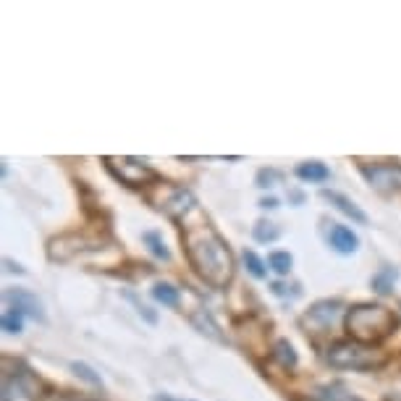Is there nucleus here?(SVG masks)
Here are the masks:
<instances>
[{"label": "nucleus", "instance_id": "obj_1", "mask_svg": "<svg viewBox=\"0 0 401 401\" xmlns=\"http://www.w3.org/2000/svg\"><path fill=\"white\" fill-rule=\"evenodd\" d=\"M181 244H184L189 267L205 281L207 286L226 288L234 281L237 258H234L226 239L218 234L213 220L199 207L181 220Z\"/></svg>", "mask_w": 401, "mask_h": 401}, {"label": "nucleus", "instance_id": "obj_2", "mask_svg": "<svg viewBox=\"0 0 401 401\" xmlns=\"http://www.w3.org/2000/svg\"><path fill=\"white\" fill-rule=\"evenodd\" d=\"M344 325H346V333H349L351 341H360L365 346H378L388 336H393V330L399 325V318L386 304L362 302V304H354V307L346 309Z\"/></svg>", "mask_w": 401, "mask_h": 401}, {"label": "nucleus", "instance_id": "obj_3", "mask_svg": "<svg viewBox=\"0 0 401 401\" xmlns=\"http://www.w3.org/2000/svg\"><path fill=\"white\" fill-rule=\"evenodd\" d=\"M115 244L105 234H92V231H66L48 241V260L58 265L79 262V260L97 258L103 252H111Z\"/></svg>", "mask_w": 401, "mask_h": 401}, {"label": "nucleus", "instance_id": "obj_4", "mask_svg": "<svg viewBox=\"0 0 401 401\" xmlns=\"http://www.w3.org/2000/svg\"><path fill=\"white\" fill-rule=\"evenodd\" d=\"M325 362L333 370H354V372H370L381 370L391 362L388 351L378 349V346H365L360 341H333L325 349Z\"/></svg>", "mask_w": 401, "mask_h": 401}, {"label": "nucleus", "instance_id": "obj_5", "mask_svg": "<svg viewBox=\"0 0 401 401\" xmlns=\"http://www.w3.org/2000/svg\"><path fill=\"white\" fill-rule=\"evenodd\" d=\"M144 199L163 216L174 218V220H184L186 216H192L197 207V197L186 189V186H178V184H171V181H157L155 186H150L144 192Z\"/></svg>", "mask_w": 401, "mask_h": 401}, {"label": "nucleus", "instance_id": "obj_6", "mask_svg": "<svg viewBox=\"0 0 401 401\" xmlns=\"http://www.w3.org/2000/svg\"><path fill=\"white\" fill-rule=\"evenodd\" d=\"M105 171L113 176L115 181H121L129 189H136V192H147L150 186H155L160 181V176L155 168L139 160V157H113V155H105L103 157Z\"/></svg>", "mask_w": 401, "mask_h": 401}, {"label": "nucleus", "instance_id": "obj_7", "mask_svg": "<svg viewBox=\"0 0 401 401\" xmlns=\"http://www.w3.org/2000/svg\"><path fill=\"white\" fill-rule=\"evenodd\" d=\"M42 388H45L42 381L27 365L16 362L13 370L3 365V393H0L3 401H40Z\"/></svg>", "mask_w": 401, "mask_h": 401}, {"label": "nucleus", "instance_id": "obj_8", "mask_svg": "<svg viewBox=\"0 0 401 401\" xmlns=\"http://www.w3.org/2000/svg\"><path fill=\"white\" fill-rule=\"evenodd\" d=\"M365 181L372 192H378L383 199L401 202V163H372L360 165Z\"/></svg>", "mask_w": 401, "mask_h": 401}, {"label": "nucleus", "instance_id": "obj_9", "mask_svg": "<svg viewBox=\"0 0 401 401\" xmlns=\"http://www.w3.org/2000/svg\"><path fill=\"white\" fill-rule=\"evenodd\" d=\"M184 297L192 302V304H186V302L181 304V307H184L181 312L186 315V320H189V323H192V325H195V328L199 330L202 336L218 341V344H223V341H226V336H223L220 325H218L216 318H213V312L205 307V302L197 297V294L189 286H184Z\"/></svg>", "mask_w": 401, "mask_h": 401}, {"label": "nucleus", "instance_id": "obj_10", "mask_svg": "<svg viewBox=\"0 0 401 401\" xmlns=\"http://www.w3.org/2000/svg\"><path fill=\"white\" fill-rule=\"evenodd\" d=\"M341 309H344V304H341L339 299H320V302H315L309 307L307 315L302 318V325L307 330H312V333H328L333 328L336 318L341 315Z\"/></svg>", "mask_w": 401, "mask_h": 401}, {"label": "nucleus", "instance_id": "obj_11", "mask_svg": "<svg viewBox=\"0 0 401 401\" xmlns=\"http://www.w3.org/2000/svg\"><path fill=\"white\" fill-rule=\"evenodd\" d=\"M3 302L6 307L13 312H21L24 318H31L37 323H45V307H42V299L37 294H31L27 288H6L3 291Z\"/></svg>", "mask_w": 401, "mask_h": 401}, {"label": "nucleus", "instance_id": "obj_12", "mask_svg": "<svg viewBox=\"0 0 401 401\" xmlns=\"http://www.w3.org/2000/svg\"><path fill=\"white\" fill-rule=\"evenodd\" d=\"M320 195H323V199H328L330 205L336 207L339 213H344L346 218H351L354 223H360V226H365V223H367V216H365V213H362L360 207L354 205L346 195H341V192H336V189H323Z\"/></svg>", "mask_w": 401, "mask_h": 401}, {"label": "nucleus", "instance_id": "obj_13", "mask_svg": "<svg viewBox=\"0 0 401 401\" xmlns=\"http://www.w3.org/2000/svg\"><path fill=\"white\" fill-rule=\"evenodd\" d=\"M328 241H330V247L336 249L339 255H354V252L360 249V237H357L351 228L336 226V223H333V228H330Z\"/></svg>", "mask_w": 401, "mask_h": 401}, {"label": "nucleus", "instance_id": "obj_14", "mask_svg": "<svg viewBox=\"0 0 401 401\" xmlns=\"http://www.w3.org/2000/svg\"><path fill=\"white\" fill-rule=\"evenodd\" d=\"M270 360L276 362L278 367H283L286 372H294L299 365V357L294 351V344L288 339H278L273 346H270Z\"/></svg>", "mask_w": 401, "mask_h": 401}, {"label": "nucleus", "instance_id": "obj_15", "mask_svg": "<svg viewBox=\"0 0 401 401\" xmlns=\"http://www.w3.org/2000/svg\"><path fill=\"white\" fill-rule=\"evenodd\" d=\"M297 178L299 181H307V184H323L330 178V168L320 160H307V163H299L297 165Z\"/></svg>", "mask_w": 401, "mask_h": 401}, {"label": "nucleus", "instance_id": "obj_16", "mask_svg": "<svg viewBox=\"0 0 401 401\" xmlns=\"http://www.w3.org/2000/svg\"><path fill=\"white\" fill-rule=\"evenodd\" d=\"M153 299L165 307H181V288H176L174 283H165V281H157L153 286Z\"/></svg>", "mask_w": 401, "mask_h": 401}, {"label": "nucleus", "instance_id": "obj_17", "mask_svg": "<svg viewBox=\"0 0 401 401\" xmlns=\"http://www.w3.org/2000/svg\"><path fill=\"white\" fill-rule=\"evenodd\" d=\"M291 265H294V258L283 252V249H273L270 255H267V267L276 273V276H288L291 273Z\"/></svg>", "mask_w": 401, "mask_h": 401}, {"label": "nucleus", "instance_id": "obj_18", "mask_svg": "<svg viewBox=\"0 0 401 401\" xmlns=\"http://www.w3.org/2000/svg\"><path fill=\"white\" fill-rule=\"evenodd\" d=\"M241 260H244V267H247V273L252 278H258V281L267 278V270H270V267H265V260L260 258L258 252H252V249H244Z\"/></svg>", "mask_w": 401, "mask_h": 401}, {"label": "nucleus", "instance_id": "obj_19", "mask_svg": "<svg viewBox=\"0 0 401 401\" xmlns=\"http://www.w3.org/2000/svg\"><path fill=\"white\" fill-rule=\"evenodd\" d=\"M142 241L147 244V247H150V252H153V255H155L157 260H165V262L171 260V249L165 247L163 237H160L157 231H144V234H142Z\"/></svg>", "mask_w": 401, "mask_h": 401}, {"label": "nucleus", "instance_id": "obj_20", "mask_svg": "<svg viewBox=\"0 0 401 401\" xmlns=\"http://www.w3.org/2000/svg\"><path fill=\"white\" fill-rule=\"evenodd\" d=\"M252 237H255V241H260V244H267V241H276V239L281 237V228H278L276 223H270V220H258L255 228H252Z\"/></svg>", "mask_w": 401, "mask_h": 401}, {"label": "nucleus", "instance_id": "obj_21", "mask_svg": "<svg viewBox=\"0 0 401 401\" xmlns=\"http://www.w3.org/2000/svg\"><path fill=\"white\" fill-rule=\"evenodd\" d=\"M71 372L76 375V378L87 381L90 386H94V388H103V378H100V375H97L87 362H71Z\"/></svg>", "mask_w": 401, "mask_h": 401}, {"label": "nucleus", "instance_id": "obj_22", "mask_svg": "<svg viewBox=\"0 0 401 401\" xmlns=\"http://www.w3.org/2000/svg\"><path fill=\"white\" fill-rule=\"evenodd\" d=\"M393 281H396V270H381L378 276L372 278V288L378 291V294H391L393 291Z\"/></svg>", "mask_w": 401, "mask_h": 401}, {"label": "nucleus", "instance_id": "obj_23", "mask_svg": "<svg viewBox=\"0 0 401 401\" xmlns=\"http://www.w3.org/2000/svg\"><path fill=\"white\" fill-rule=\"evenodd\" d=\"M0 325H3L6 333H21V330H24V315H21V312H13V309H6Z\"/></svg>", "mask_w": 401, "mask_h": 401}, {"label": "nucleus", "instance_id": "obj_24", "mask_svg": "<svg viewBox=\"0 0 401 401\" xmlns=\"http://www.w3.org/2000/svg\"><path fill=\"white\" fill-rule=\"evenodd\" d=\"M283 181V174L276 171V168H260L258 171V186L260 189H270V186H276Z\"/></svg>", "mask_w": 401, "mask_h": 401}, {"label": "nucleus", "instance_id": "obj_25", "mask_svg": "<svg viewBox=\"0 0 401 401\" xmlns=\"http://www.w3.org/2000/svg\"><path fill=\"white\" fill-rule=\"evenodd\" d=\"M126 299L132 302L134 307H136V312H139V315H142V318L147 320L150 325H155V323H157V312H155V309H150V307H147L144 302H139V299H136V294H132V291H126Z\"/></svg>", "mask_w": 401, "mask_h": 401}, {"label": "nucleus", "instance_id": "obj_26", "mask_svg": "<svg viewBox=\"0 0 401 401\" xmlns=\"http://www.w3.org/2000/svg\"><path fill=\"white\" fill-rule=\"evenodd\" d=\"M288 288H297V286H288V283H283V281H276V283L270 286V291H273L276 297H299V294L288 291Z\"/></svg>", "mask_w": 401, "mask_h": 401}, {"label": "nucleus", "instance_id": "obj_27", "mask_svg": "<svg viewBox=\"0 0 401 401\" xmlns=\"http://www.w3.org/2000/svg\"><path fill=\"white\" fill-rule=\"evenodd\" d=\"M3 265H6V270H8V273H19V276H24V273H27V270H24L19 262H13L10 258H3Z\"/></svg>", "mask_w": 401, "mask_h": 401}, {"label": "nucleus", "instance_id": "obj_28", "mask_svg": "<svg viewBox=\"0 0 401 401\" xmlns=\"http://www.w3.org/2000/svg\"><path fill=\"white\" fill-rule=\"evenodd\" d=\"M260 207H265V210H276L278 199L276 197H262V199H260Z\"/></svg>", "mask_w": 401, "mask_h": 401}, {"label": "nucleus", "instance_id": "obj_29", "mask_svg": "<svg viewBox=\"0 0 401 401\" xmlns=\"http://www.w3.org/2000/svg\"><path fill=\"white\" fill-rule=\"evenodd\" d=\"M155 401H176V399H168V396H155Z\"/></svg>", "mask_w": 401, "mask_h": 401}]
</instances>
